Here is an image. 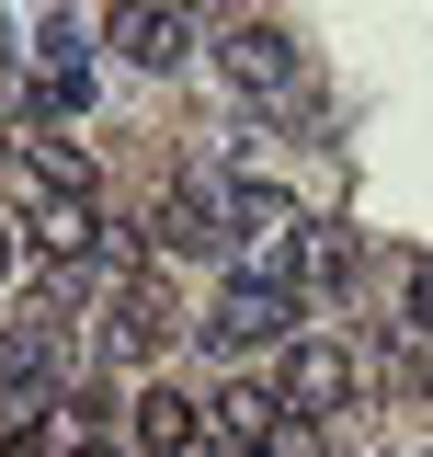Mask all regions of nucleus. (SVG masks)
<instances>
[{
    "instance_id": "obj_8",
    "label": "nucleus",
    "mask_w": 433,
    "mask_h": 457,
    "mask_svg": "<svg viewBox=\"0 0 433 457\" xmlns=\"http://www.w3.org/2000/svg\"><path fill=\"white\" fill-rule=\"evenodd\" d=\"M149 252H160V263L216 252V206H206V195H160V206H149Z\"/></svg>"
},
{
    "instance_id": "obj_9",
    "label": "nucleus",
    "mask_w": 433,
    "mask_h": 457,
    "mask_svg": "<svg viewBox=\"0 0 433 457\" xmlns=\"http://www.w3.org/2000/svg\"><path fill=\"white\" fill-rule=\"evenodd\" d=\"M297 286H308V297H342V286H354V228H308V240H297Z\"/></svg>"
},
{
    "instance_id": "obj_1",
    "label": "nucleus",
    "mask_w": 433,
    "mask_h": 457,
    "mask_svg": "<svg viewBox=\"0 0 433 457\" xmlns=\"http://www.w3.org/2000/svg\"><path fill=\"white\" fill-rule=\"evenodd\" d=\"M206 343H228V354H251V343H297V286L285 275H228L216 286V309H206Z\"/></svg>"
},
{
    "instance_id": "obj_4",
    "label": "nucleus",
    "mask_w": 433,
    "mask_h": 457,
    "mask_svg": "<svg viewBox=\"0 0 433 457\" xmlns=\"http://www.w3.org/2000/svg\"><path fill=\"white\" fill-rule=\"evenodd\" d=\"M274 389H285V411H342V400H354V343L297 332L285 354H274Z\"/></svg>"
},
{
    "instance_id": "obj_2",
    "label": "nucleus",
    "mask_w": 433,
    "mask_h": 457,
    "mask_svg": "<svg viewBox=\"0 0 433 457\" xmlns=\"http://www.w3.org/2000/svg\"><path fill=\"white\" fill-rule=\"evenodd\" d=\"M57 366H69V332H57V309H23V320L0 332V423H23V411L57 389Z\"/></svg>"
},
{
    "instance_id": "obj_6",
    "label": "nucleus",
    "mask_w": 433,
    "mask_h": 457,
    "mask_svg": "<svg viewBox=\"0 0 433 457\" xmlns=\"http://www.w3.org/2000/svg\"><path fill=\"white\" fill-rule=\"evenodd\" d=\"M103 46H126L137 69H183V57H194V35H183V12H171V0H126V12L103 23Z\"/></svg>"
},
{
    "instance_id": "obj_11",
    "label": "nucleus",
    "mask_w": 433,
    "mask_h": 457,
    "mask_svg": "<svg viewBox=\"0 0 433 457\" xmlns=\"http://www.w3.org/2000/svg\"><path fill=\"white\" fill-rule=\"evenodd\" d=\"M0 457H57V446H46V411H23V423L0 435Z\"/></svg>"
},
{
    "instance_id": "obj_7",
    "label": "nucleus",
    "mask_w": 433,
    "mask_h": 457,
    "mask_svg": "<svg viewBox=\"0 0 433 457\" xmlns=\"http://www.w3.org/2000/svg\"><path fill=\"white\" fill-rule=\"evenodd\" d=\"M137 446H149V457H206V400L171 389V378L137 389Z\"/></svg>"
},
{
    "instance_id": "obj_10",
    "label": "nucleus",
    "mask_w": 433,
    "mask_h": 457,
    "mask_svg": "<svg viewBox=\"0 0 433 457\" xmlns=\"http://www.w3.org/2000/svg\"><path fill=\"white\" fill-rule=\"evenodd\" d=\"M103 343H114V354H126V366H149V354H160V297H114V320H103Z\"/></svg>"
},
{
    "instance_id": "obj_13",
    "label": "nucleus",
    "mask_w": 433,
    "mask_h": 457,
    "mask_svg": "<svg viewBox=\"0 0 433 457\" xmlns=\"http://www.w3.org/2000/svg\"><path fill=\"white\" fill-rule=\"evenodd\" d=\"M0 286H12V228H0Z\"/></svg>"
},
{
    "instance_id": "obj_14",
    "label": "nucleus",
    "mask_w": 433,
    "mask_h": 457,
    "mask_svg": "<svg viewBox=\"0 0 433 457\" xmlns=\"http://www.w3.org/2000/svg\"><path fill=\"white\" fill-rule=\"evenodd\" d=\"M171 12H194V0H171Z\"/></svg>"
},
{
    "instance_id": "obj_5",
    "label": "nucleus",
    "mask_w": 433,
    "mask_h": 457,
    "mask_svg": "<svg viewBox=\"0 0 433 457\" xmlns=\"http://www.w3.org/2000/svg\"><path fill=\"white\" fill-rule=\"evenodd\" d=\"M274 423H285V389H274V378H240V389L206 400V457H263Z\"/></svg>"
},
{
    "instance_id": "obj_3",
    "label": "nucleus",
    "mask_w": 433,
    "mask_h": 457,
    "mask_svg": "<svg viewBox=\"0 0 433 457\" xmlns=\"http://www.w3.org/2000/svg\"><path fill=\"white\" fill-rule=\"evenodd\" d=\"M216 69L240 80V92H263V104H308V57L285 23H240V35H216Z\"/></svg>"
},
{
    "instance_id": "obj_12",
    "label": "nucleus",
    "mask_w": 433,
    "mask_h": 457,
    "mask_svg": "<svg viewBox=\"0 0 433 457\" xmlns=\"http://www.w3.org/2000/svg\"><path fill=\"white\" fill-rule=\"evenodd\" d=\"M411 332L433 343V252H422V263H411Z\"/></svg>"
}]
</instances>
